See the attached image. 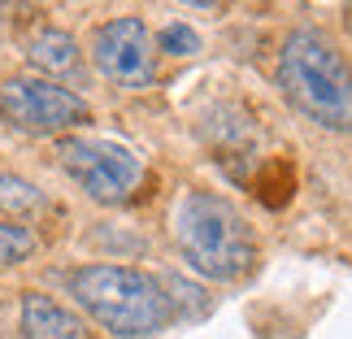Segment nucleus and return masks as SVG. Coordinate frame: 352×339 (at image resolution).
Returning <instances> with one entry per match:
<instances>
[{
  "label": "nucleus",
  "mask_w": 352,
  "mask_h": 339,
  "mask_svg": "<svg viewBox=\"0 0 352 339\" xmlns=\"http://www.w3.org/2000/svg\"><path fill=\"white\" fill-rule=\"evenodd\" d=\"M278 87L322 131L352 135V65L331 35L300 26L278 48Z\"/></svg>",
  "instance_id": "f257e3e1"
},
{
  "label": "nucleus",
  "mask_w": 352,
  "mask_h": 339,
  "mask_svg": "<svg viewBox=\"0 0 352 339\" xmlns=\"http://www.w3.org/2000/svg\"><path fill=\"white\" fill-rule=\"evenodd\" d=\"M70 296L78 309L118 339H148L174 322V296L166 283L135 265H83L70 274Z\"/></svg>",
  "instance_id": "f03ea898"
},
{
  "label": "nucleus",
  "mask_w": 352,
  "mask_h": 339,
  "mask_svg": "<svg viewBox=\"0 0 352 339\" xmlns=\"http://www.w3.org/2000/svg\"><path fill=\"white\" fill-rule=\"evenodd\" d=\"M174 243L200 278L235 283L256 261V235L248 218L218 192H187L174 209Z\"/></svg>",
  "instance_id": "7ed1b4c3"
},
{
  "label": "nucleus",
  "mask_w": 352,
  "mask_h": 339,
  "mask_svg": "<svg viewBox=\"0 0 352 339\" xmlns=\"http://www.w3.org/2000/svg\"><path fill=\"white\" fill-rule=\"evenodd\" d=\"M57 161L70 179L100 205H122L140 192L144 161L118 140H96V135H61Z\"/></svg>",
  "instance_id": "20e7f679"
},
{
  "label": "nucleus",
  "mask_w": 352,
  "mask_h": 339,
  "mask_svg": "<svg viewBox=\"0 0 352 339\" xmlns=\"http://www.w3.org/2000/svg\"><path fill=\"white\" fill-rule=\"evenodd\" d=\"M0 118L22 135H65L91 118V105L57 78L9 74L0 83Z\"/></svg>",
  "instance_id": "39448f33"
},
{
  "label": "nucleus",
  "mask_w": 352,
  "mask_h": 339,
  "mask_svg": "<svg viewBox=\"0 0 352 339\" xmlns=\"http://www.w3.org/2000/svg\"><path fill=\"white\" fill-rule=\"evenodd\" d=\"M91 61L109 83L126 91H144L157 83V39L144 18H109L91 35Z\"/></svg>",
  "instance_id": "423d86ee"
},
{
  "label": "nucleus",
  "mask_w": 352,
  "mask_h": 339,
  "mask_svg": "<svg viewBox=\"0 0 352 339\" xmlns=\"http://www.w3.org/2000/svg\"><path fill=\"white\" fill-rule=\"evenodd\" d=\"M18 327L22 339H91L87 322L65 309L61 300H52L44 292H26L22 296V309H18Z\"/></svg>",
  "instance_id": "0eeeda50"
},
{
  "label": "nucleus",
  "mask_w": 352,
  "mask_h": 339,
  "mask_svg": "<svg viewBox=\"0 0 352 339\" xmlns=\"http://www.w3.org/2000/svg\"><path fill=\"white\" fill-rule=\"evenodd\" d=\"M26 61L44 78L48 74H74L78 70V44H74V35L57 31V26H44V31H35L26 39Z\"/></svg>",
  "instance_id": "6e6552de"
},
{
  "label": "nucleus",
  "mask_w": 352,
  "mask_h": 339,
  "mask_svg": "<svg viewBox=\"0 0 352 339\" xmlns=\"http://www.w3.org/2000/svg\"><path fill=\"white\" fill-rule=\"evenodd\" d=\"M0 209L9 218H26V213L44 209V192L35 183H26L22 174H0Z\"/></svg>",
  "instance_id": "1a4fd4ad"
},
{
  "label": "nucleus",
  "mask_w": 352,
  "mask_h": 339,
  "mask_svg": "<svg viewBox=\"0 0 352 339\" xmlns=\"http://www.w3.org/2000/svg\"><path fill=\"white\" fill-rule=\"evenodd\" d=\"M35 230L31 226H22V222H13V218H0V270H9V265H22L26 256L35 252Z\"/></svg>",
  "instance_id": "9d476101"
},
{
  "label": "nucleus",
  "mask_w": 352,
  "mask_h": 339,
  "mask_svg": "<svg viewBox=\"0 0 352 339\" xmlns=\"http://www.w3.org/2000/svg\"><path fill=\"white\" fill-rule=\"evenodd\" d=\"M157 48L170 52V57H192V52H200V39H196L192 26L174 22V26H166V31L157 35Z\"/></svg>",
  "instance_id": "9b49d317"
}]
</instances>
